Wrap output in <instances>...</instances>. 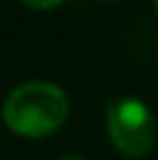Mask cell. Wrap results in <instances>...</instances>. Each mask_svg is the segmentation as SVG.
Listing matches in <instances>:
<instances>
[{"instance_id": "1", "label": "cell", "mask_w": 158, "mask_h": 160, "mask_svg": "<svg viewBox=\"0 0 158 160\" xmlns=\"http://www.w3.org/2000/svg\"><path fill=\"white\" fill-rule=\"evenodd\" d=\"M70 112L63 88L49 81L16 86L5 100V123L23 137H44L65 123Z\"/></svg>"}, {"instance_id": "2", "label": "cell", "mask_w": 158, "mask_h": 160, "mask_svg": "<svg viewBox=\"0 0 158 160\" xmlns=\"http://www.w3.org/2000/svg\"><path fill=\"white\" fill-rule=\"evenodd\" d=\"M107 132L121 153L142 158L156 146V118L137 98H116L107 107Z\"/></svg>"}, {"instance_id": "3", "label": "cell", "mask_w": 158, "mask_h": 160, "mask_svg": "<svg viewBox=\"0 0 158 160\" xmlns=\"http://www.w3.org/2000/svg\"><path fill=\"white\" fill-rule=\"evenodd\" d=\"M23 2L33 9H51V7H56V5H61L63 0H23Z\"/></svg>"}, {"instance_id": "4", "label": "cell", "mask_w": 158, "mask_h": 160, "mask_svg": "<svg viewBox=\"0 0 158 160\" xmlns=\"http://www.w3.org/2000/svg\"><path fill=\"white\" fill-rule=\"evenodd\" d=\"M65 160H84V158H65Z\"/></svg>"}, {"instance_id": "5", "label": "cell", "mask_w": 158, "mask_h": 160, "mask_svg": "<svg viewBox=\"0 0 158 160\" xmlns=\"http://www.w3.org/2000/svg\"><path fill=\"white\" fill-rule=\"evenodd\" d=\"M154 5H156V9H158V0H154Z\"/></svg>"}]
</instances>
